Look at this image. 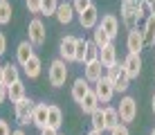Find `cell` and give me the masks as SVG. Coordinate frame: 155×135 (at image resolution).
Instances as JSON below:
<instances>
[{
  "label": "cell",
  "instance_id": "obj_8",
  "mask_svg": "<svg viewBox=\"0 0 155 135\" xmlns=\"http://www.w3.org/2000/svg\"><path fill=\"white\" fill-rule=\"evenodd\" d=\"M79 23H81L83 29H94V27L99 25V12H97V7H88L85 12L79 14Z\"/></svg>",
  "mask_w": 155,
  "mask_h": 135
},
{
  "label": "cell",
  "instance_id": "obj_35",
  "mask_svg": "<svg viewBox=\"0 0 155 135\" xmlns=\"http://www.w3.org/2000/svg\"><path fill=\"white\" fill-rule=\"evenodd\" d=\"M119 70H121V66L119 63H115V66H110V68H106V77H108L110 81H113L117 74H119Z\"/></svg>",
  "mask_w": 155,
  "mask_h": 135
},
{
  "label": "cell",
  "instance_id": "obj_32",
  "mask_svg": "<svg viewBox=\"0 0 155 135\" xmlns=\"http://www.w3.org/2000/svg\"><path fill=\"white\" fill-rule=\"evenodd\" d=\"M72 7H74V12H77V14H81L88 7H92V0H72Z\"/></svg>",
  "mask_w": 155,
  "mask_h": 135
},
{
  "label": "cell",
  "instance_id": "obj_18",
  "mask_svg": "<svg viewBox=\"0 0 155 135\" xmlns=\"http://www.w3.org/2000/svg\"><path fill=\"white\" fill-rule=\"evenodd\" d=\"M142 34H144V45H146V47H153V45H155V16H148V18H146Z\"/></svg>",
  "mask_w": 155,
  "mask_h": 135
},
{
  "label": "cell",
  "instance_id": "obj_25",
  "mask_svg": "<svg viewBox=\"0 0 155 135\" xmlns=\"http://www.w3.org/2000/svg\"><path fill=\"white\" fill-rule=\"evenodd\" d=\"M104 120H106V131H113L115 126H119V113L117 108H104Z\"/></svg>",
  "mask_w": 155,
  "mask_h": 135
},
{
  "label": "cell",
  "instance_id": "obj_41",
  "mask_svg": "<svg viewBox=\"0 0 155 135\" xmlns=\"http://www.w3.org/2000/svg\"><path fill=\"white\" fill-rule=\"evenodd\" d=\"M146 2H148V7H151V12L155 14V0H146Z\"/></svg>",
  "mask_w": 155,
  "mask_h": 135
},
{
  "label": "cell",
  "instance_id": "obj_6",
  "mask_svg": "<svg viewBox=\"0 0 155 135\" xmlns=\"http://www.w3.org/2000/svg\"><path fill=\"white\" fill-rule=\"evenodd\" d=\"M92 90L97 93V97H99L101 104H108V101L113 99V95H115V86H113V81H110L108 77H101L97 83H94Z\"/></svg>",
  "mask_w": 155,
  "mask_h": 135
},
{
  "label": "cell",
  "instance_id": "obj_21",
  "mask_svg": "<svg viewBox=\"0 0 155 135\" xmlns=\"http://www.w3.org/2000/svg\"><path fill=\"white\" fill-rule=\"evenodd\" d=\"M5 77H2V83L5 86H12L16 81H20V72H18V66L16 63H5Z\"/></svg>",
  "mask_w": 155,
  "mask_h": 135
},
{
  "label": "cell",
  "instance_id": "obj_40",
  "mask_svg": "<svg viewBox=\"0 0 155 135\" xmlns=\"http://www.w3.org/2000/svg\"><path fill=\"white\" fill-rule=\"evenodd\" d=\"M5 99H7V86H5V83H0V104H2Z\"/></svg>",
  "mask_w": 155,
  "mask_h": 135
},
{
  "label": "cell",
  "instance_id": "obj_2",
  "mask_svg": "<svg viewBox=\"0 0 155 135\" xmlns=\"http://www.w3.org/2000/svg\"><path fill=\"white\" fill-rule=\"evenodd\" d=\"M65 79H68L65 61H63V59L52 61V66H50V83L54 86V88H61V86H65Z\"/></svg>",
  "mask_w": 155,
  "mask_h": 135
},
{
  "label": "cell",
  "instance_id": "obj_38",
  "mask_svg": "<svg viewBox=\"0 0 155 135\" xmlns=\"http://www.w3.org/2000/svg\"><path fill=\"white\" fill-rule=\"evenodd\" d=\"M5 52H7V36L0 32V56H2Z\"/></svg>",
  "mask_w": 155,
  "mask_h": 135
},
{
  "label": "cell",
  "instance_id": "obj_14",
  "mask_svg": "<svg viewBox=\"0 0 155 135\" xmlns=\"http://www.w3.org/2000/svg\"><path fill=\"white\" fill-rule=\"evenodd\" d=\"M99 104H101V101H99V97H97V93H94V90H90V93L85 95L81 101H79L81 110H83V113H88V115H92V113L99 108Z\"/></svg>",
  "mask_w": 155,
  "mask_h": 135
},
{
  "label": "cell",
  "instance_id": "obj_37",
  "mask_svg": "<svg viewBox=\"0 0 155 135\" xmlns=\"http://www.w3.org/2000/svg\"><path fill=\"white\" fill-rule=\"evenodd\" d=\"M0 135H12V128L5 120H0Z\"/></svg>",
  "mask_w": 155,
  "mask_h": 135
},
{
  "label": "cell",
  "instance_id": "obj_28",
  "mask_svg": "<svg viewBox=\"0 0 155 135\" xmlns=\"http://www.w3.org/2000/svg\"><path fill=\"white\" fill-rule=\"evenodd\" d=\"M12 5H9V0H0V25H7L9 20H12Z\"/></svg>",
  "mask_w": 155,
  "mask_h": 135
},
{
  "label": "cell",
  "instance_id": "obj_10",
  "mask_svg": "<svg viewBox=\"0 0 155 135\" xmlns=\"http://www.w3.org/2000/svg\"><path fill=\"white\" fill-rule=\"evenodd\" d=\"M126 45H128V52H135V54H140V52L144 50V47H146V45H144V34H142L140 29H137V27L128 32Z\"/></svg>",
  "mask_w": 155,
  "mask_h": 135
},
{
  "label": "cell",
  "instance_id": "obj_31",
  "mask_svg": "<svg viewBox=\"0 0 155 135\" xmlns=\"http://www.w3.org/2000/svg\"><path fill=\"white\" fill-rule=\"evenodd\" d=\"M56 9H58V0H43V5H41L43 16H54Z\"/></svg>",
  "mask_w": 155,
  "mask_h": 135
},
{
  "label": "cell",
  "instance_id": "obj_45",
  "mask_svg": "<svg viewBox=\"0 0 155 135\" xmlns=\"http://www.w3.org/2000/svg\"><path fill=\"white\" fill-rule=\"evenodd\" d=\"M128 2H133V5H142V0H128Z\"/></svg>",
  "mask_w": 155,
  "mask_h": 135
},
{
  "label": "cell",
  "instance_id": "obj_20",
  "mask_svg": "<svg viewBox=\"0 0 155 135\" xmlns=\"http://www.w3.org/2000/svg\"><path fill=\"white\" fill-rule=\"evenodd\" d=\"M23 97H27V95H25V83H23V81H16V83L7 86V99H12V104L20 101Z\"/></svg>",
  "mask_w": 155,
  "mask_h": 135
},
{
  "label": "cell",
  "instance_id": "obj_26",
  "mask_svg": "<svg viewBox=\"0 0 155 135\" xmlns=\"http://www.w3.org/2000/svg\"><path fill=\"white\" fill-rule=\"evenodd\" d=\"M92 41H94V45H97L99 50H101V47H106V45H110V43H113V39H110V36L106 34V32L101 29L99 25L94 27V32H92Z\"/></svg>",
  "mask_w": 155,
  "mask_h": 135
},
{
  "label": "cell",
  "instance_id": "obj_33",
  "mask_svg": "<svg viewBox=\"0 0 155 135\" xmlns=\"http://www.w3.org/2000/svg\"><path fill=\"white\" fill-rule=\"evenodd\" d=\"M148 16H155V14L151 12V7H148L146 0H142V5H140V18H148Z\"/></svg>",
  "mask_w": 155,
  "mask_h": 135
},
{
  "label": "cell",
  "instance_id": "obj_15",
  "mask_svg": "<svg viewBox=\"0 0 155 135\" xmlns=\"http://www.w3.org/2000/svg\"><path fill=\"white\" fill-rule=\"evenodd\" d=\"M99 61L104 63V68H110V66L117 63V47L113 45V43L99 50Z\"/></svg>",
  "mask_w": 155,
  "mask_h": 135
},
{
  "label": "cell",
  "instance_id": "obj_34",
  "mask_svg": "<svg viewBox=\"0 0 155 135\" xmlns=\"http://www.w3.org/2000/svg\"><path fill=\"white\" fill-rule=\"evenodd\" d=\"M41 5H43V0H27V9L31 14H41Z\"/></svg>",
  "mask_w": 155,
  "mask_h": 135
},
{
  "label": "cell",
  "instance_id": "obj_29",
  "mask_svg": "<svg viewBox=\"0 0 155 135\" xmlns=\"http://www.w3.org/2000/svg\"><path fill=\"white\" fill-rule=\"evenodd\" d=\"M92 61H99V47L94 45V41H88V50H85L83 66H85V63H92Z\"/></svg>",
  "mask_w": 155,
  "mask_h": 135
},
{
  "label": "cell",
  "instance_id": "obj_30",
  "mask_svg": "<svg viewBox=\"0 0 155 135\" xmlns=\"http://www.w3.org/2000/svg\"><path fill=\"white\" fill-rule=\"evenodd\" d=\"M85 50H88V41H85V39H77V52H74V61H77V63H83Z\"/></svg>",
  "mask_w": 155,
  "mask_h": 135
},
{
  "label": "cell",
  "instance_id": "obj_36",
  "mask_svg": "<svg viewBox=\"0 0 155 135\" xmlns=\"http://www.w3.org/2000/svg\"><path fill=\"white\" fill-rule=\"evenodd\" d=\"M110 135H130V133H128L126 124H119V126H115L113 131H110Z\"/></svg>",
  "mask_w": 155,
  "mask_h": 135
},
{
  "label": "cell",
  "instance_id": "obj_22",
  "mask_svg": "<svg viewBox=\"0 0 155 135\" xmlns=\"http://www.w3.org/2000/svg\"><path fill=\"white\" fill-rule=\"evenodd\" d=\"M61 124H63V113H61V108L58 106H50V110H47V126H52V128H61Z\"/></svg>",
  "mask_w": 155,
  "mask_h": 135
},
{
  "label": "cell",
  "instance_id": "obj_27",
  "mask_svg": "<svg viewBox=\"0 0 155 135\" xmlns=\"http://www.w3.org/2000/svg\"><path fill=\"white\" fill-rule=\"evenodd\" d=\"M90 122H92L94 131H101V133L106 131V120H104V110H101V108H97V110L90 115Z\"/></svg>",
  "mask_w": 155,
  "mask_h": 135
},
{
  "label": "cell",
  "instance_id": "obj_43",
  "mask_svg": "<svg viewBox=\"0 0 155 135\" xmlns=\"http://www.w3.org/2000/svg\"><path fill=\"white\" fill-rule=\"evenodd\" d=\"M2 77H5V68L0 66V83H2Z\"/></svg>",
  "mask_w": 155,
  "mask_h": 135
},
{
  "label": "cell",
  "instance_id": "obj_13",
  "mask_svg": "<svg viewBox=\"0 0 155 135\" xmlns=\"http://www.w3.org/2000/svg\"><path fill=\"white\" fill-rule=\"evenodd\" d=\"M90 90H92V88H90V83L85 81V77H79V79L72 83V99L79 104V101H81L83 97L90 93Z\"/></svg>",
  "mask_w": 155,
  "mask_h": 135
},
{
  "label": "cell",
  "instance_id": "obj_9",
  "mask_svg": "<svg viewBox=\"0 0 155 135\" xmlns=\"http://www.w3.org/2000/svg\"><path fill=\"white\" fill-rule=\"evenodd\" d=\"M101 70H104V63H101V61L85 63V66H83V77H85V81H88V83H97V81L104 77Z\"/></svg>",
  "mask_w": 155,
  "mask_h": 135
},
{
  "label": "cell",
  "instance_id": "obj_19",
  "mask_svg": "<svg viewBox=\"0 0 155 135\" xmlns=\"http://www.w3.org/2000/svg\"><path fill=\"white\" fill-rule=\"evenodd\" d=\"M54 16H56V20L61 25H68V23H72V18H74V7L70 2H63V5H58Z\"/></svg>",
  "mask_w": 155,
  "mask_h": 135
},
{
  "label": "cell",
  "instance_id": "obj_5",
  "mask_svg": "<svg viewBox=\"0 0 155 135\" xmlns=\"http://www.w3.org/2000/svg\"><path fill=\"white\" fill-rule=\"evenodd\" d=\"M27 34H29V43H31V45H43V43H45V39H47V29H45V25H43L41 18L29 20Z\"/></svg>",
  "mask_w": 155,
  "mask_h": 135
},
{
  "label": "cell",
  "instance_id": "obj_24",
  "mask_svg": "<svg viewBox=\"0 0 155 135\" xmlns=\"http://www.w3.org/2000/svg\"><path fill=\"white\" fill-rule=\"evenodd\" d=\"M128 83H130V77H128V72L124 70V66H121L119 74L113 79V86H115V93H126L128 90Z\"/></svg>",
  "mask_w": 155,
  "mask_h": 135
},
{
  "label": "cell",
  "instance_id": "obj_47",
  "mask_svg": "<svg viewBox=\"0 0 155 135\" xmlns=\"http://www.w3.org/2000/svg\"><path fill=\"white\" fill-rule=\"evenodd\" d=\"M151 135H155V128H153V131H151Z\"/></svg>",
  "mask_w": 155,
  "mask_h": 135
},
{
  "label": "cell",
  "instance_id": "obj_3",
  "mask_svg": "<svg viewBox=\"0 0 155 135\" xmlns=\"http://www.w3.org/2000/svg\"><path fill=\"white\" fill-rule=\"evenodd\" d=\"M121 18H124V25L128 29H135L137 23H140V5H133L128 0H121Z\"/></svg>",
  "mask_w": 155,
  "mask_h": 135
},
{
  "label": "cell",
  "instance_id": "obj_12",
  "mask_svg": "<svg viewBox=\"0 0 155 135\" xmlns=\"http://www.w3.org/2000/svg\"><path fill=\"white\" fill-rule=\"evenodd\" d=\"M74 52H77V36H65L61 41V59L63 61H74Z\"/></svg>",
  "mask_w": 155,
  "mask_h": 135
},
{
  "label": "cell",
  "instance_id": "obj_44",
  "mask_svg": "<svg viewBox=\"0 0 155 135\" xmlns=\"http://www.w3.org/2000/svg\"><path fill=\"white\" fill-rule=\"evenodd\" d=\"M88 135H101V131H94V128H92V131H90Z\"/></svg>",
  "mask_w": 155,
  "mask_h": 135
},
{
  "label": "cell",
  "instance_id": "obj_1",
  "mask_svg": "<svg viewBox=\"0 0 155 135\" xmlns=\"http://www.w3.org/2000/svg\"><path fill=\"white\" fill-rule=\"evenodd\" d=\"M34 108L36 104L29 99V97H23L20 101H16L14 104V110H16V120H18V124H29L31 122V115H34Z\"/></svg>",
  "mask_w": 155,
  "mask_h": 135
},
{
  "label": "cell",
  "instance_id": "obj_16",
  "mask_svg": "<svg viewBox=\"0 0 155 135\" xmlns=\"http://www.w3.org/2000/svg\"><path fill=\"white\" fill-rule=\"evenodd\" d=\"M31 43L29 41H23L18 43V50H16V63H20V66H25V63L29 61L31 56H34V50H31Z\"/></svg>",
  "mask_w": 155,
  "mask_h": 135
},
{
  "label": "cell",
  "instance_id": "obj_11",
  "mask_svg": "<svg viewBox=\"0 0 155 135\" xmlns=\"http://www.w3.org/2000/svg\"><path fill=\"white\" fill-rule=\"evenodd\" d=\"M99 27L106 32V34L110 36V39H117V34H119V23H117V18L113 14H106V16H101V23H99Z\"/></svg>",
  "mask_w": 155,
  "mask_h": 135
},
{
  "label": "cell",
  "instance_id": "obj_7",
  "mask_svg": "<svg viewBox=\"0 0 155 135\" xmlns=\"http://www.w3.org/2000/svg\"><path fill=\"white\" fill-rule=\"evenodd\" d=\"M121 66H124V70L128 72V77H130V79H137V77H140V72H142V56H140V54H135V52H128L126 61L121 63Z\"/></svg>",
  "mask_w": 155,
  "mask_h": 135
},
{
  "label": "cell",
  "instance_id": "obj_39",
  "mask_svg": "<svg viewBox=\"0 0 155 135\" xmlns=\"http://www.w3.org/2000/svg\"><path fill=\"white\" fill-rule=\"evenodd\" d=\"M41 135H58L56 128H52V126H43L41 128Z\"/></svg>",
  "mask_w": 155,
  "mask_h": 135
},
{
  "label": "cell",
  "instance_id": "obj_23",
  "mask_svg": "<svg viewBox=\"0 0 155 135\" xmlns=\"http://www.w3.org/2000/svg\"><path fill=\"white\" fill-rule=\"evenodd\" d=\"M23 68H25V74H27L29 79H36V77L41 74V68H43V63H41V59L34 54V56H31V59H29L27 63H25Z\"/></svg>",
  "mask_w": 155,
  "mask_h": 135
},
{
  "label": "cell",
  "instance_id": "obj_42",
  "mask_svg": "<svg viewBox=\"0 0 155 135\" xmlns=\"http://www.w3.org/2000/svg\"><path fill=\"white\" fill-rule=\"evenodd\" d=\"M12 135H25V131H20V128H16V131H12Z\"/></svg>",
  "mask_w": 155,
  "mask_h": 135
},
{
  "label": "cell",
  "instance_id": "obj_17",
  "mask_svg": "<svg viewBox=\"0 0 155 135\" xmlns=\"http://www.w3.org/2000/svg\"><path fill=\"white\" fill-rule=\"evenodd\" d=\"M47 110H50V106H47V104H36L34 115H31V124L38 126V128L47 126Z\"/></svg>",
  "mask_w": 155,
  "mask_h": 135
},
{
  "label": "cell",
  "instance_id": "obj_46",
  "mask_svg": "<svg viewBox=\"0 0 155 135\" xmlns=\"http://www.w3.org/2000/svg\"><path fill=\"white\" fill-rule=\"evenodd\" d=\"M151 104H153V113H155V95H153V101H151Z\"/></svg>",
  "mask_w": 155,
  "mask_h": 135
},
{
  "label": "cell",
  "instance_id": "obj_4",
  "mask_svg": "<svg viewBox=\"0 0 155 135\" xmlns=\"http://www.w3.org/2000/svg\"><path fill=\"white\" fill-rule=\"evenodd\" d=\"M119 122H124V124H130L133 120L137 117V101L133 99V97H124V99L119 101Z\"/></svg>",
  "mask_w": 155,
  "mask_h": 135
}]
</instances>
